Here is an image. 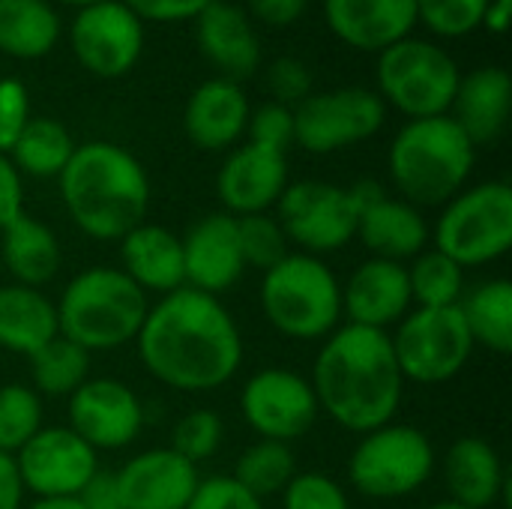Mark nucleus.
<instances>
[{"label": "nucleus", "mask_w": 512, "mask_h": 509, "mask_svg": "<svg viewBox=\"0 0 512 509\" xmlns=\"http://www.w3.org/2000/svg\"><path fill=\"white\" fill-rule=\"evenodd\" d=\"M474 162L477 147L450 114L408 120L387 156L393 186L414 207H444L465 189Z\"/></svg>", "instance_id": "20e7f679"}, {"label": "nucleus", "mask_w": 512, "mask_h": 509, "mask_svg": "<svg viewBox=\"0 0 512 509\" xmlns=\"http://www.w3.org/2000/svg\"><path fill=\"white\" fill-rule=\"evenodd\" d=\"M180 243H183L186 288H195L210 297H222L243 279L246 261H243L234 216L210 213L198 219L189 228V234L180 237Z\"/></svg>", "instance_id": "a211bd4d"}, {"label": "nucleus", "mask_w": 512, "mask_h": 509, "mask_svg": "<svg viewBox=\"0 0 512 509\" xmlns=\"http://www.w3.org/2000/svg\"><path fill=\"white\" fill-rule=\"evenodd\" d=\"M444 483L450 501L468 509L510 504V474L501 453L483 438H459L444 456Z\"/></svg>", "instance_id": "b1692460"}, {"label": "nucleus", "mask_w": 512, "mask_h": 509, "mask_svg": "<svg viewBox=\"0 0 512 509\" xmlns=\"http://www.w3.org/2000/svg\"><path fill=\"white\" fill-rule=\"evenodd\" d=\"M321 414L354 435L396 420L405 399L390 333L339 324L324 342L309 378Z\"/></svg>", "instance_id": "f03ea898"}, {"label": "nucleus", "mask_w": 512, "mask_h": 509, "mask_svg": "<svg viewBox=\"0 0 512 509\" xmlns=\"http://www.w3.org/2000/svg\"><path fill=\"white\" fill-rule=\"evenodd\" d=\"M141 21L153 24H174L198 18L213 0H123Z\"/></svg>", "instance_id": "a18cd8bd"}, {"label": "nucleus", "mask_w": 512, "mask_h": 509, "mask_svg": "<svg viewBox=\"0 0 512 509\" xmlns=\"http://www.w3.org/2000/svg\"><path fill=\"white\" fill-rule=\"evenodd\" d=\"M69 45L87 72L120 78L144 51V21L123 0H102L78 9L69 27Z\"/></svg>", "instance_id": "2eb2a0df"}, {"label": "nucleus", "mask_w": 512, "mask_h": 509, "mask_svg": "<svg viewBox=\"0 0 512 509\" xmlns=\"http://www.w3.org/2000/svg\"><path fill=\"white\" fill-rule=\"evenodd\" d=\"M512 108V78L501 66H480L468 75H462L450 117L462 126V132L471 138L474 147L495 144L507 123Z\"/></svg>", "instance_id": "393cba45"}, {"label": "nucleus", "mask_w": 512, "mask_h": 509, "mask_svg": "<svg viewBox=\"0 0 512 509\" xmlns=\"http://www.w3.org/2000/svg\"><path fill=\"white\" fill-rule=\"evenodd\" d=\"M378 96L408 120L450 114L462 81L459 63L438 42L408 36L378 54Z\"/></svg>", "instance_id": "6e6552de"}, {"label": "nucleus", "mask_w": 512, "mask_h": 509, "mask_svg": "<svg viewBox=\"0 0 512 509\" xmlns=\"http://www.w3.org/2000/svg\"><path fill=\"white\" fill-rule=\"evenodd\" d=\"M84 509H123V498H120V486H117V474L114 471H96L90 477V483L81 489L78 495Z\"/></svg>", "instance_id": "de8ad7c7"}, {"label": "nucleus", "mask_w": 512, "mask_h": 509, "mask_svg": "<svg viewBox=\"0 0 512 509\" xmlns=\"http://www.w3.org/2000/svg\"><path fill=\"white\" fill-rule=\"evenodd\" d=\"M489 0H417V21H423L435 36L459 39L483 24Z\"/></svg>", "instance_id": "58836bf2"}, {"label": "nucleus", "mask_w": 512, "mask_h": 509, "mask_svg": "<svg viewBox=\"0 0 512 509\" xmlns=\"http://www.w3.org/2000/svg\"><path fill=\"white\" fill-rule=\"evenodd\" d=\"M195 36L201 54L219 69V78L243 81L261 63V42L249 15L225 0H213L195 18Z\"/></svg>", "instance_id": "5701e85b"}, {"label": "nucleus", "mask_w": 512, "mask_h": 509, "mask_svg": "<svg viewBox=\"0 0 512 509\" xmlns=\"http://www.w3.org/2000/svg\"><path fill=\"white\" fill-rule=\"evenodd\" d=\"M60 39V18L48 0H0V51L18 60L45 57Z\"/></svg>", "instance_id": "c756f323"}, {"label": "nucleus", "mask_w": 512, "mask_h": 509, "mask_svg": "<svg viewBox=\"0 0 512 509\" xmlns=\"http://www.w3.org/2000/svg\"><path fill=\"white\" fill-rule=\"evenodd\" d=\"M24 213V183L6 153H0V231Z\"/></svg>", "instance_id": "49530a36"}, {"label": "nucleus", "mask_w": 512, "mask_h": 509, "mask_svg": "<svg viewBox=\"0 0 512 509\" xmlns=\"http://www.w3.org/2000/svg\"><path fill=\"white\" fill-rule=\"evenodd\" d=\"M27 360H30L33 390L39 396L69 399L90 378V354L63 336H54Z\"/></svg>", "instance_id": "473e14b6"}, {"label": "nucleus", "mask_w": 512, "mask_h": 509, "mask_svg": "<svg viewBox=\"0 0 512 509\" xmlns=\"http://www.w3.org/2000/svg\"><path fill=\"white\" fill-rule=\"evenodd\" d=\"M267 87L273 93V102L297 108L306 96H312V72L297 57H279L267 69Z\"/></svg>", "instance_id": "37998d69"}, {"label": "nucleus", "mask_w": 512, "mask_h": 509, "mask_svg": "<svg viewBox=\"0 0 512 509\" xmlns=\"http://www.w3.org/2000/svg\"><path fill=\"white\" fill-rule=\"evenodd\" d=\"M186 509H267L264 501H258L255 495H249L234 477L216 474V477H204L189 501Z\"/></svg>", "instance_id": "c03bdc74"}, {"label": "nucleus", "mask_w": 512, "mask_h": 509, "mask_svg": "<svg viewBox=\"0 0 512 509\" xmlns=\"http://www.w3.org/2000/svg\"><path fill=\"white\" fill-rule=\"evenodd\" d=\"M54 336H60L57 309L39 288H27L15 282L0 288V348L3 351L33 357Z\"/></svg>", "instance_id": "c85d7f7f"}, {"label": "nucleus", "mask_w": 512, "mask_h": 509, "mask_svg": "<svg viewBox=\"0 0 512 509\" xmlns=\"http://www.w3.org/2000/svg\"><path fill=\"white\" fill-rule=\"evenodd\" d=\"M24 483L15 456L0 453V509H24Z\"/></svg>", "instance_id": "8fccbe9b"}, {"label": "nucleus", "mask_w": 512, "mask_h": 509, "mask_svg": "<svg viewBox=\"0 0 512 509\" xmlns=\"http://www.w3.org/2000/svg\"><path fill=\"white\" fill-rule=\"evenodd\" d=\"M231 477L258 501L282 495L285 486L297 477V459L291 453V444L258 438L252 447H246L240 453Z\"/></svg>", "instance_id": "f704fd0d"}, {"label": "nucleus", "mask_w": 512, "mask_h": 509, "mask_svg": "<svg viewBox=\"0 0 512 509\" xmlns=\"http://www.w3.org/2000/svg\"><path fill=\"white\" fill-rule=\"evenodd\" d=\"M408 285L414 309H450L465 297V270L438 249H423L411 258Z\"/></svg>", "instance_id": "72a5a7b5"}, {"label": "nucleus", "mask_w": 512, "mask_h": 509, "mask_svg": "<svg viewBox=\"0 0 512 509\" xmlns=\"http://www.w3.org/2000/svg\"><path fill=\"white\" fill-rule=\"evenodd\" d=\"M30 123V93L21 78H0V153L9 156L12 144Z\"/></svg>", "instance_id": "79ce46f5"}, {"label": "nucleus", "mask_w": 512, "mask_h": 509, "mask_svg": "<svg viewBox=\"0 0 512 509\" xmlns=\"http://www.w3.org/2000/svg\"><path fill=\"white\" fill-rule=\"evenodd\" d=\"M327 27L357 51H384L417 27V0H324Z\"/></svg>", "instance_id": "412c9836"}, {"label": "nucleus", "mask_w": 512, "mask_h": 509, "mask_svg": "<svg viewBox=\"0 0 512 509\" xmlns=\"http://www.w3.org/2000/svg\"><path fill=\"white\" fill-rule=\"evenodd\" d=\"M249 141L288 153V147L294 144V108L279 105V102H264L261 108H255L249 114Z\"/></svg>", "instance_id": "a19ab883"}, {"label": "nucleus", "mask_w": 512, "mask_h": 509, "mask_svg": "<svg viewBox=\"0 0 512 509\" xmlns=\"http://www.w3.org/2000/svg\"><path fill=\"white\" fill-rule=\"evenodd\" d=\"M240 414L261 441L294 444L318 423L321 408L309 378L291 369H261L240 390Z\"/></svg>", "instance_id": "ddd939ff"}, {"label": "nucleus", "mask_w": 512, "mask_h": 509, "mask_svg": "<svg viewBox=\"0 0 512 509\" xmlns=\"http://www.w3.org/2000/svg\"><path fill=\"white\" fill-rule=\"evenodd\" d=\"M354 237L372 252V258L405 264L429 246L432 228L420 207L384 195L360 213Z\"/></svg>", "instance_id": "bb28decb"}, {"label": "nucleus", "mask_w": 512, "mask_h": 509, "mask_svg": "<svg viewBox=\"0 0 512 509\" xmlns=\"http://www.w3.org/2000/svg\"><path fill=\"white\" fill-rule=\"evenodd\" d=\"M438 456L426 432L408 423H387L360 435L351 459V486L372 501H399L420 492L435 474Z\"/></svg>", "instance_id": "1a4fd4ad"}, {"label": "nucleus", "mask_w": 512, "mask_h": 509, "mask_svg": "<svg viewBox=\"0 0 512 509\" xmlns=\"http://www.w3.org/2000/svg\"><path fill=\"white\" fill-rule=\"evenodd\" d=\"M60 198L81 234L99 243H120L147 222L153 189L144 165L120 144L87 141L57 177Z\"/></svg>", "instance_id": "7ed1b4c3"}, {"label": "nucleus", "mask_w": 512, "mask_h": 509, "mask_svg": "<svg viewBox=\"0 0 512 509\" xmlns=\"http://www.w3.org/2000/svg\"><path fill=\"white\" fill-rule=\"evenodd\" d=\"M246 3L258 21L273 24V27H288L306 12L309 0H246Z\"/></svg>", "instance_id": "09e8293b"}, {"label": "nucleus", "mask_w": 512, "mask_h": 509, "mask_svg": "<svg viewBox=\"0 0 512 509\" xmlns=\"http://www.w3.org/2000/svg\"><path fill=\"white\" fill-rule=\"evenodd\" d=\"M72 153H75V141L63 123L51 117H30V123L12 144L9 159L18 168V174L48 180V177H60Z\"/></svg>", "instance_id": "2f4dec72"}, {"label": "nucleus", "mask_w": 512, "mask_h": 509, "mask_svg": "<svg viewBox=\"0 0 512 509\" xmlns=\"http://www.w3.org/2000/svg\"><path fill=\"white\" fill-rule=\"evenodd\" d=\"M15 465L33 498H78L99 471V453L69 426H42L15 453Z\"/></svg>", "instance_id": "4468645a"}, {"label": "nucleus", "mask_w": 512, "mask_h": 509, "mask_svg": "<svg viewBox=\"0 0 512 509\" xmlns=\"http://www.w3.org/2000/svg\"><path fill=\"white\" fill-rule=\"evenodd\" d=\"M462 318L474 345L492 354L512 351V282L510 279H489L468 291L459 303Z\"/></svg>", "instance_id": "7c9ffc66"}, {"label": "nucleus", "mask_w": 512, "mask_h": 509, "mask_svg": "<svg viewBox=\"0 0 512 509\" xmlns=\"http://www.w3.org/2000/svg\"><path fill=\"white\" fill-rule=\"evenodd\" d=\"M24 509H84L78 498H36L30 507Z\"/></svg>", "instance_id": "603ef678"}, {"label": "nucleus", "mask_w": 512, "mask_h": 509, "mask_svg": "<svg viewBox=\"0 0 512 509\" xmlns=\"http://www.w3.org/2000/svg\"><path fill=\"white\" fill-rule=\"evenodd\" d=\"M426 509H468V507H462V504H456V501H441V504H432V507H426Z\"/></svg>", "instance_id": "5fc2aeb1"}, {"label": "nucleus", "mask_w": 512, "mask_h": 509, "mask_svg": "<svg viewBox=\"0 0 512 509\" xmlns=\"http://www.w3.org/2000/svg\"><path fill=\"white\" fill-rule=\"evenodd\" d=\"M282 509H351V501L327 474L318 471H297V477L282 492Z\"/></svg>", "instance_id": "ea45409f"}, {"label": "nucleus", "mask_w": 512, "mask_h": 509, "mask_svg": "<svg viewBox=\"0 0 512 509\" xmlns=\"http://www.w3.org/2000/svg\"><path fill=\"white\" fill-rule=\"evenodd\" d=\"M390 345L402 378L420 387L453 381L477 348L459 306L411 309L390 333Z\"/></svg>", "instance_id": "9d476101"}, {"label": "nucleus", "mask_w": 512, "mask_h": 509, "mask_svg": "<svg viewBox=\"0 0 512 509\" xmlns=\"http://www.w3.org/2000/svg\"><path fill=\"white\" fill-rule=\"evenodd\" d=\"M54 309L60 336L93 354L135 342L150 297L120 267H90L66 282Z\"/></svg>", "instance_id": "39448f33"}, {"label": "nucleus", "mask_w": 512, "mask_h": 509, "mask_svg": "<svg viewBox=\"0 0 512 509\" xmlns=\"http://www.w3.org/2000/svg\"><path fill=\"white\" fill-rule=\"evenodd\" d=\"M147 375L177 393H213L243 366L246 345L219 297L177 288L150 303L135 339Z\"/></svg>", "instance_id": "f257e3e1"}, {"label": "nucleus", "mask_w": 512, "mask_h": 509, "mask_svg": "<svg viewBox=\"0 0 512 509\" xmlns=\"http://www.w3.org/2000/svg\"><path fill=\"white\" fill-rule=\"evenodd\" d=\"M510 15H512V0H489L486 12H483V24L492 36H504L507 27H510Z\"/></svg>", "instance_id": "3c124183"}, {"label": "nucleus", "mask_w": 512, "mask_h": 509, "mask_svg": "<svg viewBox=\"0 0 512 509\" xmlns=\"http://www.w3.org/2000/svg\"><path fill=\"white\" fill-rule=\"evenodd\" d=\"M120 270L150 297L186 288L183 243L165 225L141 222L120 240Z\"/></svg>", "instance_id": "a878e982"}, {"label": "nucleus", "mask_w": 512, "mask_h": 509, "mask_svg": "<svg viewBox=\"0 0 512 509\" xmlns=\"http://www.w3.org/2000/svg\"><path fill=\"white\" fill-rule=\"evenodd\" d=\"M42 429V399L33 387H0V453L15 456Z\"/></svg>", "instance_id": "c9c22d12"}, {"label": "nucleus", "mask_w": 512, "mask_h": 509, "mask_svg": "<svg viewBox=\"0 0 512 509\" xmlns=\"http://www.w3.org/2000/svg\"><path fill=\"white\" fill-rule=\"evenodd\" d=\"M225 441V423L216 411H189L183 420H177L171 432V450L183 456L192 465H201L219 453Z\"/></svg>", "instance_id": "4c0bfd02"}, {"label": "nucleus", "mask_w": 512, "mask_h": 509, "mask_svg": "<svg viewBox=\"0 0 512 509\" xmlns=\"http://www.w3.org/2000/svg\"><path fill=\"white\" fill-rule=\"evenodd\" d=\"M387 105L375 90L339 87L312 93L294 108V144L309 153H336L363 144L381 132Z\"/></svg>", "instance_id": "9b49d317"}, {"label": "nucleus", "mask_w": 512, "mask_h": 509, "mask_svg": "<svg viewBox=\"0 0 512 509\" xmlns=\"http://www.w3.org/2000/svg\"><path fill=\"white\" fill-rule=\"evenodd\" d=\"M0 258L12 273L15 285L42 288L48 285L63 261L57 234L30 213H21L0 231Z\"/></svg>", "instance_id": "cd10ccee"}, {"label": "nucleus", "mask_w": 512, "mask_h": 509, "mask_svg": "<svg viewBox=\"0 0 512 509\" xmlns=\"http://www.w3.org/2000/svg\"><path fill=\"white\" fill-rule=\"evenodd\" d=\"M198 483V465L171 447L144 450L117 471L123 509H186Z\"/></svg>", "instance_id": "aec40b11"}, {"label": "nucleus", "mask_w": 512, "mask_h": 509, "mask_svg": "<svg viewBox=\"0 0 512 509\" xmlns=\"http://www.w3.org/2000/svg\"><path fill=\"white\" fill-rule=\"evenodd\" d=\"M429 240L462 270L504 258L512 249L510 183L486 180L477 186H465L444 204Z\"/></svg>", "instance_id": "0eeeda50"}, {"label": "nucleus", "mask_w": 512, "mask_h": 509, "mask_svg": "<svg viewBox=\"0 0 512 509\" xmlns=\"http://www.w3.org/2000/svg\"><path fill=\"white\" fill-rule=\"evenodd\" d=\"M285 189H288L285 153L252 141L231 150L216 174V195L225 207L222 213L234 219L270 213Z\"/></svg>", "instance_id": "f3484780"}, {"label": "nucleus", "mask_w": 512, "mask_h": 509, "mask_svg": "<svg viewBox=\"0 0 512 509\" xmlns=\"http://www.w3.org/2000/svg\"><path fill=\"white\" fill-rule=\"evenodd\" d=\"M249 114V96L237 81L210 78L192 90L183 111V129L195 147L216 153L234 147L243 138Z\"/></svg>", "instance_id": "4be33fe9"}, {"label": "nucleus", "mask_w": 512, "mask_h": 509, "mask_svg": "<svg viewBox=\"0 0 512 509\" xmlns=\"http://www.w3.org/2000/svg\"><path fill=\"white\" fill-rule=\"evenodd\" d=\"M60 3H66V6H78V9H84V6H93V3H102V0H60Z\"/></svg>", "instance_id": "864d4df0"}, {"label": "nucleus", "mask_w": 512, "mask_h": 509, "mask_svg": "<svg viewBox=\"0 0 512 509\" xmlns=\"http://www.w3.org/2000/svg\"><path fill=\"white\" fill-rule=\"evenodd\" d=\"M276 219L288 243H297L306 255L324 258L354 240L360 210L345 186L300 180L288 183V189L282 192L276 204Z\"/></svg>", "instance_id": "f8f14e48"}, {"label": "nucleus", "mask_w": 512, "mask_h": 509, "mask_svg": "<svg viewBox=\"0 0 512 509\" xmlns=\"http://www.w3.org/2000/svg\"><path fill=\"white\" fill-rule=\"evenodd\" d=\"M414 309L408 267L384 258L363 261L342 285V318L345 324L384 330L396 327Z\"/></svg>", "instance_id": "6ab92c4d"}, {"label": "nucleus", "mask_w": 512, "mask_h": 509, "mask_svg": "<svg viewBox=\"0 0 512 509\" xmlns=\"http://www.w3.org/2000/svg\"><path fill=\"white\" fill-rule=\"evenodd\" d=\"M237 237H240L246 267H255L261 273L276 267L288 255V237H285L279 219L270 213L240 216L237 219Z\"/></svg>", "instance_id": "e433bc0d"}, {"label": "nucleus", "mask_w": 512, "mask_h": 509, "mask_svg": "<svg viewBox=\"0 0 512 509\" xmlns=\"http://www.w3.org/2000/svg\"><path fill=\"white\" fill-rule=\"evenodd\" d=\"M258 303L267 324L285 339L324 342L342 324V282L324 258L288 252L264 270Z\"/></svg>", "instance_id": "423d86ee"}, {"label": "nucleus", "mask_w": 512, "mask_h": 509, "mask_svg": "<svg viewBox=\"0 0 512 509\" xmlns=\"http://www.w3.org/2000/svg\"><path fill=\"white\" fill-rule=\"evenodd\" d=\"M69 429L96 453L126 450L144 429V405L117 378H87L69 396Z\"/></svg>", "instance_id": "dca6fc26"}]
</instances>
